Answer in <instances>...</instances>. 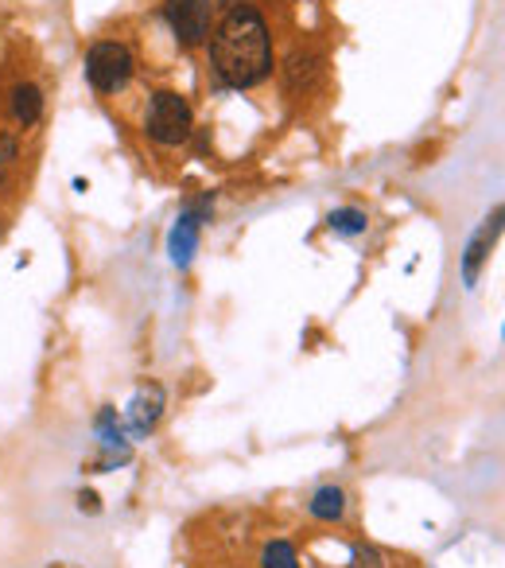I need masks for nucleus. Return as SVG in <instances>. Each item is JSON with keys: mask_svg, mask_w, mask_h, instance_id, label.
<instances>
[{"mask_svg": "<svg viewBox=\"0 0 505 568\" xmlns=\"http://www.w3.org/2000/svg\"><path fill=\"white\" fill-rule=\"evenodd\" d=\"M164 20L179 47H203L214 32V0H164Z\"/></svg>", "mask_w": 505, "mask_h": 568, "instance_id": "nucleus-4", "label": "nucleus"}, {"mask_svg": "<svg viewBox=\"0 0 505 568\" xmlns=\"http://www.w3.org/2000/svg\"><path fill=\"white\" fill-rule=\"evenodd\" d=\"M206 203H211V199H203L199 206H187V211L176 218V226H171L168 249H171V261H176L179 269H187V265H191V258H195L199 226H203V218H206V211H203Z\"/></svg>", "mask_w": 505, "mask_h": 568, "instance_id": "nucleus-5", "label": "nucleus"}, {"mask_svg": "<svg viewBox=\"0 0 505 568\" xmlns=\"http://www.w3.org/2000/svg\"><path fill=\"white\" fill-rule=\"evenodd\" d=\"M79 510H89V514H98V495H94V490H82L79 495Z\"/></svg>", "mask_w": 505, "mask_h": 568, "instance_id": "nucleus-13", "label": "nucleus"}, {"mask_svg": "<svg viewBox=\"0 0 505 568\" xmlns=\"http://www.w3.org/2000/svg\"><path fill=\"white\" fill-rule=\"evenodd\" d=\"M497 234H502V211L490 214L486 226H482V230L470 238L467 253H462V281H467V288H474V284H479V273H482V265H486V258H490V249H494Z\"/></svg>", "mask_w": 505, "mask_h": 568, "instance_id": "nucleus-6", "label": "nucleus"}, {"mask_svg": "<svg viewBox=\"0 0 505 568\" xmlns=\"http://www.w3.org/2000/svg\"><path fill=\"white\" fill-rule=\"evenodd\" d=\"M12 117H16L20 125H36L39 117H44V94H39V86H32V82H20L16 90H12Z\"/></svg>", "mask_w": 505, "mask_h": 568, "instance_id": "nucleus-8", "label": "nucleus"}, {"mask_svg": "<svg viewBox=\"0 0 505 568\" xmlns=\"http://www.w3.org/2000/svg\"><path fill=\"white\" fill-rule=\"evenodd\" d=\"M261 568H300V557H296L292 542H268L265 553H261Z\"/></svg>", "mask_w": 505, "mask_h": 568, "instance_id": "nucleus-11", "label": "nucleus"}, {"mask_svg": "<svg viewBox=\"0 0 505 568\" xmlns=\"http://www.w3.org/2000/svg\"><path fill=\"white\" fill-rule=\"evenodd\" d=\"M327 226L335 234H342V238H358V234H365L370 218H365V211H358V206H338V211H330Z\"/></svg>", "mask_w": 505, "mask_h": 568, "instance_id": "nucleus-10", "label": "nucleus"}, {"mask_svg": "<svg viewBox=\"0 0 505 568\" xmlns=\"http://www.w3.org/2000/svg\"><path fill=\"white\" fill-rule=\"evenodd\" d=\"M315 67H320V59H315V55L296 51L292 59L284 62V86H288V90H303L311 79H315Z\"/></svg>", "mask_w": 505, "mask_h": 568, "instance_id": "nucleus-9", "label": "nucleus"}, {"mask_svg": "<svg viewBox=\"0 0 505 568\" xmlns=\"http://www.w3.org/2000/svg\"><path fill=\"white\" fill-rule=\"evenodd\" d=\"M12 156H16V144L0 137V161H12Z\"/></svg>", "mask_w": 505, "mask_h": 568, "instance_id": "nucleus-14", "label": "nucleus"}, {"mask_svg": "<svg viewBox=\"0 0 505 568\" xmlns=\"http://www.w3.org/2000/svg\"><path fill=\"white\" fill-rule=\"evenodd\" d=\"M133 71H136L133 51L124 44H117V39H101V44H94L86 51V79L98 94H117V90H124L129 79H133Z\"/></svg>", "mask_w": 505, "mask_h": 568, "instance_id": "nucleus-3", "label": "nucleus"}, {"mask_svg": "<svg viewBox=\"0 0 505 568\" xmlns=\"http://www.w3.org/2000/svg\"><path fill=\"white\" fill-rule=\"evenodd\" d=\"M218 4H226V9H233V4H241V0H218Z\"/></svg>", "mask_w": 505, "mask_h": 568, "instance_id": "nucleus-15", "label": "nucleus"}, {"mask_svg": "<svg viewBox=\"0 0 505 568\" xmlns=\"http://www.w3.org/2000/svg\"><path fill=\"white\" fill-rule=\"evenodd\" d=\"M354 568H382V553L370 549V545H358V549H354Z\"/></svg>", "mask_w": 505, "mask_h": 568, "instance_id": "nucleus-12", "label": "nucleus"}, {"mask_svg": "<svg viewBox=\"0 0 505 568\" xmlns=\"http://www.w3.org/2000/svg\"><path fill=\"white\" fill-rule=\"evenodd\" d=\"M206 44H211V71L218 79V86H261L276 67L268 24L253 4H233Z\"/></svg>", "mask_w": 505, "mask_h": 568, "instance_id": "nucleus-1", "label": "nucleus"}, {"mask_svg": "<svg viewBox=\"0 0 505 568\" xmlns=\"http://www.w3.org/2000/svg\"><path fill=\"white\" fill-rule=\"evenodd\" d=\"M308 510H311V518H320V522H342L346 518V490L335 487V483H327V487H320L315 495H311Z\"/></svg>", "mask_w": 505, "mask_h": 568, "instance_id": "nucleus-7", "label": "nucleus"}, {"mask_svg": "<svg viewBox=\"0 0 505 568\" xmlns=\"http://www.w3.org/2000/svg\"><path fill=\"white\" fill-rule=\"evenodd\" d=\"M144 129L156 144L164 149H179V144L191 141V129H195V114L187 106L183 94L176 90H156L148 102V117H144Z\"/></svg>", "mask_w": 505, "mask_h": 568, "instance_id": "nucleus-2", "label": "nucleus"}]
</instances>
